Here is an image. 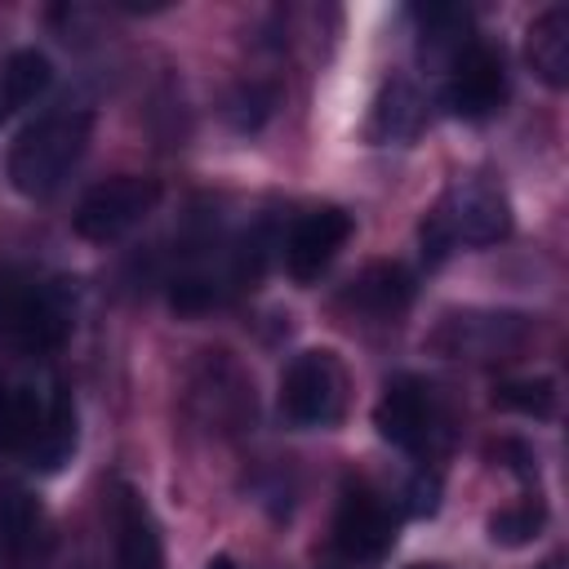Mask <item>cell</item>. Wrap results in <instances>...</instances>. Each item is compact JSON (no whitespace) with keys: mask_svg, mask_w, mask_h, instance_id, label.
Here are the masks:
<instances>
[{"mask_svg":"<svg viewBox=\"0 0 569 569\" xmlns=\"http://www.w3.org/2000/svg\"><path fill=\"white\" fill-rule=\"evenodd\" d=\"M93 133V116L89 111H49L40 120H31L13 147H9V187L27 200H44L62 187V178L71 173V164L84 156Z\"/></svg>","mask_w":569,"mask_h":569,"instance_id":"1","label":"cell"},{"mask_svg":"<svg viewBox=\"0 0 569 569\" xmlns=\"http://www.w3.org/2000/svg\"><path fill=\"white\" fill-rule=\"evenodd\" d=\"M511 231V204L507 196L485 178H462L445 191V200L422 218V258L436 267L458 244L485 249L507 240Z\"/></svg>","mask_w":569,"mask_h":569,"instance_id":"2","label":"cell"},{"mask_svg":"<svg viewBox=\"0 0 569 569\" xmlns=\"http://www.w3.org/2000/svg\"><path fill=\"white\" fill-rule=\"evenodd\" d=\"M533 338V320L520 311H493V307H458L436 320L427 333V347L449 360H507L525 351Z\"/></svg>","mask_w":569,"mask_h":569,"instance_id":"3","label":"cell"},{"mask_svg":"<svg viewBox=\"0 0 569 569\" xmlns=\"http://www.w3.org/2000/svg\"><path fill=\"white\" fill-rule=\"evenodd\" d=\"M0 333L13 351H27V356L58 351L71 333V311L62 289L36 284V280L0 284Z\"/></svg>","mask_w":569,"mask_h":569,"instance_id":"4","label":"cell"},{"mask_svg":"<svg viewBox=\"0 0 569 569\" xmlns=\"http://www.w3.org/2000/svg\"><path fill=\"white\" fill-rule=\"evenodd\" d=\"M280 409L293 427H333L347 409V373L333 351H302L284 369L280 382Z\"/></svg>","mask_w":569,"mask_h":569,"instance_id":"5","label":"cell"},{"mask_svg":"<svg viewBox=\"0 0 569 569\" xmlns=\"http://www.w3.org/2000/svg\"><path fill=\"white\" fill-rule=\"evenodd\" d=\"M156 204H160V182L156 178H138V173L107 178V182H98L80 196V204L71 213V227H76L80 240L111 244L124 231H133Z\"/></svg>","mask_w":569,"mask_h":569,"instance_id":"6","label":"cell"},{"mask_svg":"<svg viewBox=\"0 0 569 569\" xmlns=\"http://www.w3.org/2000/svg\"><path fill=\"white\" fill-rule=\"evenodd\" d=\"M396 529H400V516L387 507V498L378 489H369L365 480H351L342 489L338 511H333V547L342 560H351V565L387 560L396 547Z\"/></svg>","mask_w":569,"mask_h":569,"instance_id":"7","label":"cell"},{"mask_svg":"<svg viewBox=\"0 0 569 569\" xmlns=\"http://www.w3.org/2000/svg\"><path fill=\"white\" fill-rule=\"evenodd\" d=\"M507 98V71H502V53L489 49L485 40H471L453 53L449 62V84H445V107L449 116L480 124L489 116L502 111Z\"/></svg>","mask_w":569,"mask_h":569,"instance_id":"8","label":"cell"},{"mask_svg":"<svg viewBox=\"0 0 569 569\" xmlns=\"http://www.w3.org/2000/svg\"><path fill=\"white\" fill-rule=\"evenodd\" d=\"M373 427H378V436H382L387 445L418 453V449L431 440V431H436L431 387H427L422 378H413V373H396V378L382 387L378 405H373Z\"/></svg>","mask_w":569,"mask_h":569,"instance_id":"9","label":"cell"},{"mask_svg":"<svg viewBox=\"0 0 569 569\" xmlns=\"http://www.w3.org/2000/svg\"><path fill=\"white\" fill-rule=\"evenodd\" d=\"M351 231H356V222H351L347 209H338V204L307 209V213L293 222L289 240H284V267H289V276H293L298 284L320 280V271L338 258V249L351 240Z\"/></svg>","mask_w":569,"mask_h":569,"instance_id":"10","label":"cell"},{"mask_svg":"<svg viewBox=\"0 0 569 569\" xmlns=\"http://www.w3.org/2000/svg\"><path fill=\"white\" fill-rule=\"evenodd\" d=\"M111 520H116V565H120V569H160V565H164L160 525H156L151 507H147L129 485L116 489Z\"/></svg>","mask_w":569,"mask_h":569,"instance_id":"11","label":"cell"},{"mask_svg":"<svg viewBox=\"0 0 569 569\" xmlns=\"http://www.w3.org/2000/svg\"><path fill=\"white\" fill-rule=\"evenodd\" d=\"M347 311L369 320H396L413 302V276L400 262H369L338 298Z\"/></svg>","mask_w":569,"mask_h":569,"instance_id":"12","label":"cell"},{"mask_svg":"<svg viewBox=\"0 0 569 569\" xmlns=\"http://www.w3.org/2000/svg\"><path fill=\"white\" fill-rule=\"evenodd\" d=\"M422 93L405 80V76H391L382 80V89L373 93L369 102V120H365V138L373 147H391V142H413L418 129H422Z\"/></svg>","mask_w":569,"mask_h":569,"instance_id":"13","label":"cell"},{"mask_svg":"<svg viewBox=\"0 0 569 569\" xmlns=\"http://www.w3.org/2000/svg\"><path fill=\"white\" fill-rule=\"evenodd\" d=\"M525 53L542 84H551V89L569 84V9L565 4H551L529 22Z\"/></svg>","mask_w":569,"mask_h":569,"instance_id":"14","label":"cell"},{"mask_svg":"<svg viewBox=\"0 0 569 569\" xmlns=\"http://www.w3.org/2000/svg\"><path fill=\"white\" fill-rule=\"evenodd\" d=\"M49 405L18 382H0V453H31Z\"/></svg>","mask_w":569,"mask_h":569,"instance_id":"15","label":"cell"},{"mask_svg":"<svg viewBox=\"0 0 569 569\" xmlns=\"http://www.w3.org/2000/svg\"><path fill=\"white\" fill-rule=\"evenodd\" d=\"M49 80H53V67H49V58L40 49L9 53L4 67H0V120H9L13 111L31 107L49 89Z\"/></svg>","mask_w":569,"mask_h":569,"instance_id":"16","label":"cell"},{"mask_svg":"<svg viewBox=\"0 0 569 569\" xmlns=\"http://www.w3.org/2000/svg\"><path fill=\"white\" fill-rule=\"evenodd\" d=\"M71 449H76V405H71V396L67 391H58L53 400H49V413H44V427H40V440L31 445V462L40 467V471H58L67 458H71Z\"/></svg>","mask_w":569,"mask_h":569,"instance_id":"17","label":"cell"},{"mask_svg":"<svg viewBox=\"0 0 569 569\" xmlns=\"http://www.w3.org/2000/svg\"><path fill=\"white\" fill-rule=\"evenodd\" d=\"M489 542L493 547H507V551H516V547H529L542 529H547V502L538 498V493H529V498H520V502H507V507H498L493 516H489Z\"/></svg>","mask_w":569,"mask_h":569,"instance_id":"18","label":"cell"},{"mask_svg":"<svg viewBox=\"0 0 569 569\" xmlns=\"http://www.w3.org/2000/svg\"><path fill=\"white\" fill-rule=\"evenodd\" d=\"M493 405L520 418H551L556 413V382L551 378H507L493 387Z\"/></svg>","mask_w":569,"mask_h":569,"instance_id":"19","label":"cell"},{"mask_svg":"<svg viewBox=\"0 0 569 569\" xmlns=\"http://www.w3.org/2000/svg\"><path fill=\"white\" fill-rule=\"evenodd\" d=\"M489 453H493L507 471H516V476H533V471H538V458H533V449H529L525 440H511V436H507V440H498Z\"/></svg>","mask_w":569,"mask_h":569,"instance_id":"20","label":"cell"},{"mask_svg":"<svg viewBox=\"0 0 569 569\" xmlns=\"http://www.w3.org/2000/svg\"><path fill=\"white\" fill-rule=\"evenodd\" d=\"M204 569H236V560H231V556H213Z\"/></svg>","mask_w":569,"mask_h":569,"instance_id":"21","label":"cell"},{"mask_svg":"<svg viewBox=\"0 0 569 569\" xmlns=\"http://www.w3.org/2000/svg\"><path fill=\"white\" fill-rule=\"evenodd\" d=\"M413 569H436V565H413Z\"/></svg>","mask_w":569,"mask_h":569,"instance_id":"22","label":"cell"},{"mask_svg":"<svg viewBox=\"0 0 569 569\" xmlns=\"http://www.w3.org/2000/svg\"><path fill=\"white\" fill-rule=\"evenodd\" d=\"M547 569H560V565H556V560H551V565H547Z\"/></svg>","mask_w":569,"mask_h":569,"instance_id":"23","label":"cell"}]
</instances>
